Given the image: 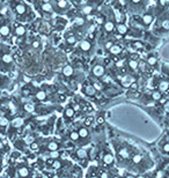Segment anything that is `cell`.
Segmentation results:
<instances>
[{
	"instance_id": "1",
	"label": "cell",
	"mask_w": 169,
	"mask_h": 178,
	"mask_svg": "<svg viewBox=\"0 0 169 178\" xmlns=\"http://www.w3.org/2000/svg\"><path fill=\"white\" fill-rule=\"evenodd\" d=\"M103 21L101 23V35L106 38H109L111 36H115L116 30V13L110 6H104L103 9Z\"/></svg>"
},
{
	"instance_id": "2",
	"label": "cell",
	"mask_w": 169,
	"mask_h": 178,
	"mask_svg": "<svg viewBox=\"0 0 169 178\" xmlns=\"http://www.w3.org/2000/svg\"><path fill=\"white\" fill-rule=\"evenodd\" d=\"M153 35L161 36L169 33V9H159V13L153 23Z\"/></svg>"
},
{
	"instance_id": "3",
	"label": "cell",
	"mask_w": 169,
	"mask_h": 178,
	"mask_svg": "<svg viewBox=\"0 0 169 178\" xmlns=\"http://www.w3.org/2000/svg\"><path fill=\"white\" fill-rule=\"evenodd\" d=\"M126 12H129L131 15H140L148 7L150 0H122Z\"/></svg>"
},
{
	"instance_id": "4",
	"label": "cell",
	"mask_w": 169,
	"mask_h": 178,
	"mask_svg": "<svg viewBox=\"0 0 169 178\" xmlns=\"http://www.w3.org/2000/svg\"><path fill=\"white\" fill-rule=\"evenodd\" d=\"M90 73H92L93 78H95V79H102V78H104V75L107 74V67H106L104 62H102L101 59L96 58L93 62V64H92Z\"/></svg>"
},
{
	"instance_id": "5",
	"label": "cell",
	"mask_w": 169,
	"mask_h": 178,
	"mask_svg": "<svg viewBox=\"0 0 169 178\" xmlns=\"http://www.w3.org/2000/svg\"><path fill=\"white\" fill-rule=\"evenodd\" d=\"M54 6V13L60 15H68V13L72 10V5L68 0H54L51 2Z\"/></svg>"
},
{
	"instance_id": "6",
	"label": "cell",
	"mask_w": 169,
	"mask_h": 178,
	"mask_svg": "<svg viewBox=\"0 0 169 178\" xmlns=\"http://www.w3.org/2000/svg\"><path fill=\"white\" fill-rule=\"evenodd\" d=\"M114 148L116 149V155H117V160L119 162H127L129 160H131L132 157V151L131 149L127 147V146H117V145H114Z\"/></svg>"
},
{
	"instance_id": "7",
	"label": "cell",
	"mask_w": 169,
	"mask_h": 178,
	"mask_svg": "<svg viewBox=\"0 0 169 178\" xmlns=\"http://www.w3.org/2000/svg\"><path fill=\"white\" fill-rule=\"evenodd\" d=\"M77 50L80 51V53L86 54V56H90L93 53L92 51L94 50V43L90 38H82L79 41V43L77 45Z\"/></svg>"
},
{
	"instance_id": "8",
	"label": "cell",
	"mask_w": 169,
	"mask_h": 178,
	"mask_svg": "<svg viewBox=\"0 0 169 178\" xmlns=\"http://www.w3.org/2000/svg\"><path fill=\"white\" fill-rule=\"evenodd\" d=\"M101 4V1H96V0H90V1H88V2H86L85 5H82L81 6V13L80 14H82L83 16H89V15H92V14H94L95 12H96V9H98V5Z\"/></svg>"
},
{
	"instance_id": "9",
	"label": "cell",
	"mask_w": 169,
	"mask_h": 178,
	"mask_svg": "<svg viewBox=\"0 0 169 178\" xmlns=\"http://www.w3.org/2000/svg\"><path fill=\"white\" fill-rule=\"evenodd\" d=\"M79 41H80V38L78 37L77 33L74 30H67L65 33V35H64V43L67 45L70 49L75 47L78 45V43H79Z\"/></svg>"
},
{
	"instance_id": "10",
	"label": "cell",
	"mask_w": 169,
	"mask_h": 178,
	"mask_svg": "<svg viewBox=\"0 0 169 178\" xmlns=\"http://www.w3.org/2000/svg\"><path fill=\"white\" fill-rule=\"evenodd\" d=\"M81 91L83 93L85 96H87L89 98H98V90L95 89V87L93 86V83L90 82V80H85L81 85Z\"/></svg>"
},
{
	"instance_id": "11",
	"label": "cell",
	"mask_w": 169,
	"mask_h": 178,
	"mask_svg": "<svg viewBox=\"0 0 169 178\" xmlns=\"http://www.w3.org/2000/svg\"><path fill=\"white\" fill-rule=\"evenodd\" d=\"M115 161H116L115 156H114L112 151H110V149L106 148L104 151H102V164H103L106 168H111V167H114Z\"/></svg>"
},
{
	"instance_id": "12",
	"label": "cell",
	"mask_w": 169,
	"mask_h": 178,
	"mask_svg": "<svg viewBox=\"0 0 169 178\" xmlns=\"http://www.w3.org/2000/svg\"><path fill=\"white\" fill-rule=\"evenodd\" d=\"M73 157L77 161H80V162H85V161L89 160V151L86 149L85 147L80 146L79 148H77L75 151H73Z\"/></svg>"
},
{
	"instance_id": "13",
	"label": "cell",
	"mask_w": 169,
	"mask_h": 178,
	"mask_svg": "<svg viewBox=\"0 0 169 178\" xmlns=\"http://www.w3.org/2000/svg\"><path fill=\"white\" fill-rule=\"evenodd\" d=\"M75 115H77V109L75 107H73L72 104H68V105H66L65 109H64V120H68V122H71L72 119H74L75 118Z\"/></svg>"
},
{
	"instance_id": "14",
	"label": "cell",
	"mask_w": 169,
	"mask_h": 178,
	"mask_svg": "<svg viewBox=\"0 0 169 178\" xmlns=\"http://www.w3.org/2000/svg\"><path fill=\"white\" fill-rule=\"evenodd\" d=\"M107 52L111 57H118V56H121V54L124 52V44H121V43L116 42L115 44L112 45Z\"/></svg>"
},
{
	"instance_id": "15",
	"label": "cell",
	"mask_w": 169,
	"mask_h": 178,
	"mask_svg": "<svg viewBox=\"0 0 169 178\" xmlns=\"http://www.w3.org/2000/svg\"><path fill=\"white\" fill-rule=\"evenodd\" d=\"M146 65L151 68H158L159 66V59H158V56L154 53V52H150L147 54V58H146Z\"/></svg>"
},
{
	"instance_id": "16",
	"label": "cell",
	"mask_w": 169,
	"mask_h": 178,
	"mask_svg": "<svg viewBox=\"0 0 169 178\" xmlns=\"http://www.w3.org/2000/svg\"><path fill=\"white\" fill-rule=\"evenodd\" d=\"M127 43H129V46H130L132 50H134V51H142V50H145L146 43L140 41V39H138V38L127 41Z\"/></svg>"
},
{
	"instance_id": "17",
	"label": "cell",
	"mask_w": 169,
	"mask_h": 178,
	"mask_svg": "<svg viewBox=\"0 0 169 178\" xmlns=\"http://www.w3.org/2000/svg\"><path fill=\"white\" fill-rule=\"evenodd\" d=\"M139 62H139L138 59H135V58H133V56H131V57L127 59V62H126L127 68L131 72H137L139 70Z\"/></svg>"
},
{
	"instance_id": "18",
	"label": "cell",
	"mask_w": 169,
	"mask_h": 178,
	"mask_svg": "<svg viewBox=\"0 0 169 178\" xmlns=\"http://www.w3.org/2000/svg\"><path fill=\"white\" fill-rule=\"evenodd\" d=\"M134 81H135L134 76L132 74H130V73H125L124 75L121 78V82H122V86L123 87H130Z\"/></svg>"
},
{
	"instance_id": "19",
	"label": "cell",
	"mask_w": 169,
	"mask_h": 178,
	"mask_svg": "<svg viewBox=\"0 0 169 178\" xmlns=\"http://www.w3.org/2000/svg\"><path fill=\"white\" fill-rule=\"evenodd\" d=\"M74 72H75V70H74V67L72 66V64H66L64 67H63V75H64V78H66V79H70V78H72L73 75H74Z\"/></svg>"
},
{
	"instance_id": "20",
	"label": "cell",
	"mask_w": 169,
	"mask_h": 178,
	"mask_svg": "<svg viewBox=\"0 0 169 178\" xmlns=\"http://www.w3.org/2000/svg\"><path fill=\"white\" fill-rule=\"evenodd\" d=\"M78 133H79V136H80V140H86V139H89L90 136V133H89L88 127H86L85 125H81L77 128Z\"/></svg>"
},
{
	"instance_id": "21",
	"label": "cell",
	"mask_w": 169,
	"mask_h": 178,
	"mask_svg": "<svg viewBox=\"0 0 169 178\" xmlns=\"http://www.w3.org/2000/svg\"><path fill=\"white\" fill-rule=\"evenodd\" d=\"M63 147V145L58 141H50L46 145V151H58Z\"/></svg>"
},
{
	"instance_id": "22",
	"label": "cell",
	"mask_w": 169,
	"mask_h": 178,
	"mask_svg": "<svg viewBox=\"0 0 169 178\" xmlns=\"http://www.w3.org/2000/svg\"><path fill=\"white\" fill-rule=\"evenodd\" d=\"M41 9H42L44 13H46V14H54V6H52L51 2H42Z\"/></svg>"
},
{
	"instance_id": "23",
	"label": "cell",
	"mask_w": 169,
	"mask_h": 178,
	"mask_svg": "<svg viewBox=\"0 0 169 178\" xmlns=\"http://www.w3.org/2000/svg\"><path fill=\"white\" fill-rule=\"evenodd\" d=\"M158 90H160L161 93H166L169 90V81L167 80H160L159 86H158Z\"/></svg>"
},
{
	"instance_id": "24",
	"label": "cell",
	"mask_w": 169,
	"mask_h": 178,
	"mask_svg": "<svg viewBox=\"0 0 169 178\" xmlns=\"http://www.w3.org/2000/svg\"><path fill=\"white\" fill-rule=\"evenodd\" d=\"M18 174L21 178H27L30 175V170L28 169L27 167H20L18 170Z\"/></svg>"
},
{
	"instance_id": "25",
	"label": "cell",
	"mask_w": 169,
	"mask_h": 178,
	"mask_svg": "<svg viewBox=\"0 0 169 178\" xmlns=\"http://www.w3.org/2000/svg\"><path fill=\"white\" fill-rule=\"evenodd\" d=\"M150 97L153 101H156L158 102V101H160L161 98H162V93H161L160 90H158V89H154V90H152Z\"/></svg>"
},
{
	"instance_id": "26",
	"label": "cell",
	"mask_w": 169,
	"mask_h": 178,
	"mask_svg": "<svg viewBox=\"0 0 169 178\" xmlns=\"http://www.w3.org/2000/svg\"><path fill=\"white\" fill-rule=\"evenodd\" d=\"M68 138H70V140H71L72 142H79V141H80L79 133H78V131H75V130H73V131H71V132L68 133Z\"/></svg>"
},
{
	"instance_id": "27",
	"label": "cell",
	"mask_w": 169,
	"mask_h": 178,
	"mask_svg": "<svg viewBox=\"0 0 169 178\" xmlns=\"http://www.w3.org/2000/svg\"><path fill=\"white\" fill-rule=\"evenodd\" d=\"M35 97L38 99V101H45L46 98H48V94H46V91L43 90V89H39L37 93H36Z\"/></svg>"
},
{
	"instance_id": "28",
	"label": "cell",
	"mask_w": 169,
	"mask_h": 178,
	"mask_svg": "<svg viewBox=\"0 0 169 178\" xmlns=\"http://www.w3.org/2000/svg\"><path fill=\"white\" fill-rule=\"evenodd\" d=\"M160 149L165 155H169V140L162 142V146L160 145Z\"/></svg>"
},
{
	"instance_id": "29",
	"label": "cell",
	"mask_w": 169,
	"mask_h": 178,
	"mask_svg": "<svg viewBox=\"0 0 169 178\" xmlns=\"http://www.w3.org/2000/svg\"><path fill=\"white\" fill-rule=\"evenodd\" d=\"M26 34V28L23 26H18L15 28V35L16 36H23Z\"/></svg>"
},
{
	"instance_id": "30",
	"label": "cell",
	"mask_w": 169,
	"mask_h": 178,
	"mask_svg": "<svg viewBox=\"0 0 169 178\" xmlns=\"http://www.w3.org/2000/svg\"><path fill=\"white\" fill-rule=\"evenodd\" d=\"M86 178H100V176L98 175V172H94L93 171V167H90L88 172H87V175H86Z\"/></svg>"
},
{
	"instance_id": "31",
	"label": "cell",
	"mask_w": 169,
	"mask_h": 178,
	"mask_svg": "<svg viewBox=\"0 0 169 178\" xmlns=\"http://www.w3.org/2000/svg\"><path fill=\"white\" fill-rule=\"evenodd\" d=\"M9 27L8 26H1L0 27V35L1 36H8L9 35Z\"/></svg>"
},
{
	"instance_id": "32",
	"label": "cell",
	"mask_w": 169,
	"mask_h": 178,
	"mask_svg": "<svg viewBox=\"0 0 169 178\" xmlns=\"http://www.w3.org/2000/svg\"><path fill=\"white\" fill-rule=\"evenodd\" d=\"M15 10H16L18 14H25L26 13V6L22 5V4H19L18 6L15 7Z\"/></svg>"
},
{
	"instance_id": "33",
	"label": "cell",
	"mask_w": 169,
	"mask_h": 178,
	"mask_svg": "<svg viewBox=\"0 0 169 178\" xmlns=\"http://www.w3.org/2000/svg\"><path fill=\"white\" fill-rule=\"evenodd\" d=\"M2 62H5V64H10V62H13V59H12V56L10 54H4L2 56Z\"/></svg>"
},
{
	"instance_id": "34",
	"label": "cell",
	"mask_w": 169,
	"mask_h": 178,
	"mask_svg": "<svg viewBox=\"0 0 169 178\" xmlns=\"http://www.w3.org/2000/svg\"><path fill=\"white\" fill-rule=\"evenodd\" d=\"M23 109H25L27 112H33V111L35 110V108H34V105H33L31 103H26V104L23 105Z\"/></svg>"
},
{
	"instance_id": "35",
	"label": "cell",
	"mask_w": 169,
	"mask_h": 178,
	"mask_svg": "<svg viewBox=\"0 0 169 178\" xmlns=\"http://www.w3.org/2000/svg\"><path fill=\"white\" fill-rule=\"evenodd\" d=\"M49 156H50L51 159H59V157H60V154H59L58 151H50V153H49Z\"/></svg>"
},
{
	"instance_id": "36",
	"label": "cell",
	"mask_w": 169,
	"mask_h": 178,
	"mask_svg": "<svg viewBox=\"0 0 169 178\" xmlns=\"http://www.w3.org/2000/svg\"><path fill=\"white\" fill-rule=\"evenodd\" d=\"M38 148H39V145H38L37 142L30 143V149H31V151H37Z\"/></svg>"
},
{
	"instance_id": "37",
	"label": "cell",
	"mask_w": 169,
	"mask_h": 178,
	"mask_svg": "<svg viewBox=\"0 0 169 178\" xmlns=\"http://www.w3.org/2000/svg\"><path fill=\"white\" fill-rule=\"evenodd\" d=\"M39 45H41V42H39V41H34V42H33V47H34V49H38Z\"/></svg>"
},
{
	"instance_id": "38",
	"label": "cell",
	"mask_w": 169,
	"mask_h": 178,
	"mask_svg": "<svg viewBox=\"0 0 169 178\" xmlns=\"http://www.w3.org/2000/svg\"><path fill=\"white\" fill-rule=\"evenodd\" d=\"M123 178H135V176L134 175H132V174H130V172H127L126 175H125Z\"/></svg>"
},
{
	"instance_id": "39",
	"label": "cell",
	"mask_w": 169,
	"mask_h": 178,
	"mask_svg": "<svg viewBox=\"0 0 169 178\" xmlns=\"http://www.w3.org/2000/svg\"><path fill=\"white\" fill-rule=\"evenodd\" d=\"M165 178H169V164L167 165V170L165 172Z\"/></svg>"
},
{
	"instance_id": "40",
	"label": "cell",
	"mask_w": 169,
	"mask_h": 178,
	"mask_svg": "<svg viewBox=\"0 0 169 178\" xmlns=\"http://www.w3.org/2000/svg\"><path fill=\"white\" fill-rule=\"evenodd\" d=\"M135 178H147L146 175H142V174H139L138 176H135Z\"/></svg>"
},
{
	"instance_id": "41",
	"label": "cell",
	"mask_w": 169,
	"mask_h": 178,
	"mask_svg": "<svg viewBox=\"0 0 169 178\" xmlns=\"http://www.w3.org/2000/svg\"><path fill=\"white\" fill-rule=\"evenodd\" d=\"M59 178H73V177H72V175H63Z\"/></svg>"
},
{
	"instance_id": "42",
	"label": "cell",
	"mask_w": 169,
	"mask_h": 178,
	"mask_svg": "<svg viewBox=\"0 0 169 178\" xmlns=\"http://www.w3.org/2000/svg\"><path fill=\"white\" fill-rule=\"evenodd\" d=\"M42 2H51V0H41Z\"/></svg>"
},
{
	"instance_id": "43",
	"label": "cell",
	"mask_w": 169,
	"mask_h": 178,
	"mask_svg": "<svg viewBox=\"0 0 169 178\" xmlns=\"http://www.w3.org/2000/svg\"><path fill=\"white\" fill-rule=\"evenodd\" d=\"M152 178H160V177H156V176H153Z\"/></svg>"
}]
</instances>
